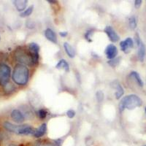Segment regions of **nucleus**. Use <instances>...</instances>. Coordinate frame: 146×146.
I'll use <instances>...</instances> for the list:
<instances>
[{
    "instance_id": "nucleus-1",
    "label": "nucleus",
    "mask_w": 146,
    "mask_h": 146,
    "mask_svg": "<svg viewBox=\"0 0 146 146\" xmlns=\"http://www.w3.org/2000/svg\"><path fill=\"white\" fill-rule=\"evenodd\" d=\"M29 78V70L27 66L18 64L14 67L12 79L15 84L18 86H26Z\"/></svg>"
},
{
    "instance_id": "nucleus-2",
    "label": "nucleus",
    "mask_w": 146,
    "mask_h": 146,
    "mask_svg": "<svg viewBox=\"0 0 146 146\" xmlns=\"http://www.w3.org/2000/svg\"><path fill=\"white\" fill-rule=\"evenodd\" d=\"M143 101L139 96L135 94H130L124 96L119 103L120 112H123L125 109L133 110L142 106Z\"/></svg>"
},
{
    "instance_id": "nucleus-3",
    "label": "nucleus",
    "mask_w": 146,
    "mask_h": 146,
    "mask_svg": "<svg viewBox=\"0 0 146 146\" xmlns=\"http://www.w3.org/2000/svg\"><path fill=\"white\" fill-rule=\"evenodd\" d=\"M14 56L17 62L19 64L28 66H34L33 59L32 55L29 50L23 49L22 48H19L14 52Z\"/></svg>"
},
{
    "instance_id": "nucleus-4",
    "label": "nucleus",
    "mask_w": 146,
    "mask_h": 146,
    "mask_svg": "<svg viewBox=\"0 0 146 146\" xmlns=\"http://www.w3.org/2000/svg\"><path fill=\"white\" fill-rule=\"evenodd\" d=\"M11 76V69L7 64L0 63V86H5L9 83Z\"/></svg>"
},
{
    "instance_id": "nucleus-5",
    "label": "nucleus",
    "mask_w": 146,
    "mask_h": 146,
    "mask_svg": "<svg viewBox=\"0 0 146 146\" xmlns=\"http://www.w3.org/2000/svg\"><path fill=\"white\" fill-rule=\"evenodd\" d=\"M29 51L32 55V59H33L34 65H36L38 63L39 61V51H40V47L36 43L32 42L29 45Z\"/></svg>"
},
{
    "instance_id": "nucleus-6",
    "label": "nucleus",
    "mask_w": 146,
    "mask_h": 146,
    "mask_svg": "<svg viewBox=\"0 0 146 146\" xmlns=\"http://www.w3.org/2000/svg\"><path fill=\"white\" fill-rule=\"evenodd\" d=\"M105 32L109 37L110 40L113 42H116L119 40L120 37L116 32L113 29V28L110 26H107L105 29Z\"/></svg>"
},
{
    "instance_id": "nucleus-7",
    "label": "nucleus",
    "mask_w": 146,
    "mask_h": 146,
    "mask_svg": "<svg viewBox=\"0 0 146 146\" xmlns=\"http://www.w3.org/2000/svg\"><path fill=\"white\" fill-rule=\"evenodd\" d=\"M105 54H106L107 58L110 60L115 58L118 55V49L116 46L113 44H110L109 45H108L105 49Z\"/></svg>"
},
{
    "instance_id": "nucleus-8",
    "label": "nucleus",
    "mask_w": 146,
    "mask_h": 146,
    "mask_svg": "<svg viewBox=\"0 0 146 146\" xmlns=\"http://www.w3.org/2000/svg\"><path fill=\"white\" fill-rule=\"evenodd\" d=\"M11 118L15 122L18 123H23L24 120H25V116L23 114L21 111H20L19 110H13V111L11 112Z\"/></svg>"
},
{
    "instance_id": "nucleus-9",
    "label": "nucleus",
    "mask_w": 146,
    "mask_h": 146,
    "mask_svg": "<svg viewBox=\"0 0 146 146\" xmlns=\"http://www.w3.org/2000/svg\"><path fill=\"white\" fill-rule=\"evenodd\" d=\"M133 46H134V42H133L132 39L130 38V37H128L123 41H121V43H120L121 50L125 52V53L129 52V50L131 48H132Z\"/></svg>"
},
{
    "instance_id": "nucleus-10",
    "label": "nucleus",
    "mask_w": 146,
    "mask_h": 146,
    "mask_svg": "<svg viewBox=\"0 0 146 146\" xmlns=\"http://www.w3.org/2000/svg\"><path fill=\"white\" fill-rule=\"evenodd\" d=\"M111 86L116 90L115 93V98H116L117 100L121 99V96H123V94H124V91H123V87L121 86V83H120L118 80H115V81H113V83H112Z\"/></svg>"
},
{
    "instance_id": "nucleus-11",
    "label": "nucleus",
    "mask_w": 146,
    "mask_h": 146,
    "mask_svg": "<svg viewBox=\"0 0 146 146\" xmlns=\"http://www.w3.org/2000/svg\"><path fill=\"white\" fill-rule=\"evenodd\" d=\"M138 47V51H137V56L138 58L141 62H143L145 59V53H146V48L145 45L143 43V41L140 40V41L137 44Z\"/></svg>"
},
{
    "instance_id": "nucleus-12",
    "label": "nucleus",
    "mask_w": 146,
    "mask_h": 146,
    "mask_svg": "<svg viewBox=\"0 0 146 146\" xmlns=\"http://www.w3.org/2000/svg\"><path fill=\"white\" fill-rule=\"evenodd\" d=\"M3 128L5 130H7V131L11 133H14V134H16L18 135V129H19V126L18 125H15L13 123H10L9 121H5L2 124Z\"/></svg>"
},
{
    "instance_id": "nucleus-13",
    "label": "nucleus",
    "mask_w": 146,
    "mask_h": 146,
    "mask_svg": "<svg viewBox=\"0 0 146 146\" xmlns=\"http://www.w3.org/2000/svg\"><path fill=\"white\" fill-rule=\"evenodd\" d=\"M47 131V124L46 123H42L40 127H38L37 129H35L34 131V137L36 138H40L42 137H43L45 135Z\"/></svg>"
},
{
    "instance_id": "nucleus-14",
    "label": "nucleus",
    "mask_w": 146,
    "mask_h": 146,
    "mask_svg": "<svg viewBox=\"0 0 146 146\" xmlns=\"http://www.w3.org/2000/svg\"><path fill=\"white\" fill-rule=\"evenodd\" d=\"M45 36L49 41L53 43H57V36L51 29H47L45 31Z\"/></svg>"
},
{
    "instance_id": "nucleus-15",
    "label": "nucleus",
    "mask_w": 146,
    "mask_h": 146,
    "mask_svg": "<svg viewBox=\"0 0 146 146\" xmlns=\"http://www.w3.org/2000/svg\"><path fill=\"white\" fill-rule=\"evenodd\" d=\"M27 0H15L13 1V4L15 7H16L18 11H24L27 9Z\"/></svg>"
},
{
    "instance_id": "nucleus-16",
    "label": "nucleus",
    "mask_w": 146,
    "mask_h": 146,
    "mask_svg": "<svg viewBox=\"0 0 146 146\" xmlns=\"http://www.w3.org/2000/svg\"><path fill=\"white\" fill-rule=\"evenodd\" d=\"M56 68L58 69V70H64L66 72L70 70V66H69L68 63L64 59L60 60L56 64Z\"/></svg>"
},
{
    "instance_id": "nucleus-17",
    "label": "nucleus",
    "mask_w": 146,
    "mask_h": 146,
    "mask_svg": "<svg viewBox=\"0 0 146 146\" xmlns=\"http://www.w3.org/2000/svg\"><path fill=\"white\" fill-rule=\"evenodd\" d=\"M64 48L65 51H66V54L69 56V57H70V58H74L75 57V50H74V48H72V45H70L68 42H64Z\"/></svg>"
},
{
    "instance_id": "nucleus-18",
    "label": "nucleus",
    "mask_w": 146,
    "mask_h": 146,
    "mask_svg": "<svg viewBox=\"0 0 146 146\" xmlns=\"http://www.w3.org/2000/svg\"><path fill=\"white\" fill-rule=\"evenodd\" d=\"M129 76L131 77V78H132L133 79L136 81V83H137V85L139 86L140 87L143 86L144 83H143V81L142 80L141 78H140L139 75L138 74V72H137L135 71H132L131 73H130Z\"/></svg>"
},
{
    "instance_id": "nucleus-19",
    "label": "nucleus",
    "mask_w": 146,
    "mask_h": 146,
    "mask_svg": "<svg viewBox=\"0 0 146 146\" xmlns=\"http://www.w3.org/2000/svg\"><path fill=\"white\" fill-rule=\"evenodd\" d=\"M3 89L4 91H5V94H10L13 93L14 91L15 90V87L13 83H10L9 82L8 83L5 85V86H3Z\"/></svg>"
},
{
    "instance_id": "nucleus-20",
    "label": "nucleus",
    "mask_w": 146,
    "mask_h": 146,
    "mask_svg": "<svg viewBox=\"0 0 146 146\" xmlns=\"http://www.w3.org/2000/svg\"><path fill=\"white\" fill-rule=\"evenodd\" d=\"M33 9H34V7L33 6H30V7H29L28 8L26 9L24 11H23L21 13L20 16L22 17V18H25V17H27V16H29L32 13V12H33Z\"/></svg>"
},
{
    "instance_id": "nucleus-21",
    "label": "nucleus",
    "mask_w": 146,
    "mask_h": 146,
    "mask_svg": "<svg viewBox=\"0 0 146 146\" xmlns=\"http://www.w3.org/2000/svg\"><path fill=\"white\" fill-rule=\"evenodd\" d=\"M129 24L131 29H135L137 27V19L135 16H131L129 19Z\"/></svg>"
},
{
    "instance_id": "nucleus-22",
    "label": "nucleus",
    "mask_w": 146,
    "mask_h": 146,
    "mask_svg": "<svg viewBox=\"0 0 146 146\" xmlns=\"http://www.w3.org/2000/svg\"><path fill=\"white\" fill-rule=\"evenodd\" d=\"M48 115V112L45 109H40L38 111V116L40 117L41 119H44Z\"/></svg>"
},
{
    "instance_id": "nucleus-23",
    "label": "nucleus",
    "mask_w": 146,
    "mask_h": 146,
    "mask_svg": "<svg viewBox=\"0 0 146 146\" xmlns=\"http://www.w3.org/2000/svg\"><path fill=\"white\" fill-rule=\"evenodd\" d=\"M96 100L99 102H102L104 100V93L102 91H98L96 94Z\"/></svg>"
},
{
    "instance_id": "nucleus-24",
    "label": "nucleus",
    "mask_w": 146,
    "mask_h": 146,
    "mask_svg": "<svg viewBox=\"0 0 146 146\" xmlns=\"http://www.w3.org/2000/svg\"><path fill=\"white\" fill-rule=\"evenodd\" d=\"M108 63L111 66H115L118 63H119V58H113V59L110 60V61H108Z\"/></svg>"
},
{
    "instance_id": "nucleus-25",
    "label": "nucleus",
    "mask_w": 146,
    "mask_h": 146,
    "mask_svg": "<svg viewBox=\"0 0 146 146\" xmlns=\"http://www.w3.org/2000/svg\"><path fill=\"white\" fill-rule=\"evenodd\" d=\"M92 34H93V32L91 30H89V31H88V32H86V34H85V38L86 39L88 42H91V37Z\"/></svg>"
},
{
    "instance_id": "nucleus-26",
    "label": "nucleus",
    "mask_w": 146,
    "mask_h": 146,
    "mask_svg": "<svg viewBox=\"0 0 146 146\" xmlns=\"http://www.w3.org/2000/svg\"><path fill=\"white\" fill-rule=\"evenodd\" d=\"M66 115H67V116L70 118H72L75 117V112L73 110H69L68 111L66 112Z\"/></svg>"
},
{
    "instance_id": "nucleus-27",
    "label": "nucleus",
    "mask_w": 146,
    "mask_h": 146,
    "mask_svg": "<svg viewBox=\"0 0 146 146\" xmlns=\"http://www.w3.org/2000/svg\"><path fill=\"white\" fill-rule=\"evenodd\" d=\"M26 26H27V27H28L29 29L35 28V24H34V23L31 20L27 21V23H26Z\"/></svg>"
},
{
    "instance_id": "nucleus-28",
    "label": "nucleus",
    "mask_w": 146,
    "mask_h": 146,
    "mask_svg": "<svg viewBox=\"0 0 146 146\" xmlns=\"http://www.w3.org/2000/svg\"><path fill=\"white\" fill-rule=\"evenodd\" d=\"M142 2H142L141 0H136V1H135V7H136L137 9L139 8L142 5Z\"/></svg>"
},
{
    "instance_id": "nucleus-29",
    "label": "nucleus",
    "mask_w": 146,
    "mask_h": 146,
    "mask_svg": "<svg viewBox=\"0 0 146 146\" xmlns=\"http://www.w3.org/2000/svg\"><path fill=\"white\" fill-rule=\"evenodd\" d=\"M55 146H61L62 145V140L61 139H56L55 140Z\"/></svg>"
},
{
    "instance_id": "nucleus-30",
    "label": "nucleus",
    "mask_w": 146,
    "mask_h": 146,
    "mask_svg": "<svg viewBox=\"0 0 146 146\" xmlns=\"http://www.w3.org/2000/svg\"><path fill=\"white\" fill-rule=\"evenodd\" d=\"M41 146H55V144L54 143H47L43 145H41Z\"/></svg>"
},
{
    "instance_id": "nucleus-31",
    "label": "nucleus",
    "mask_w": 146,
    "mask_h": 146,
    "mask_svg": "<svg viewBox=\"0 0 146 146\" xmlns=\"http://www.w3.org/2000/svg\"><path fill=\"white\" fill-rule=\"evenodd\" d=\"M60 35L62 36H66L67 35V32H60Z\"/></svg>"
},
{
    "instance_id": "nucleus-32",
    "label": "nucleus",
    "mask_w": 146,
    "mask_h": 146,
    "mask_svg": "<svg viewBox=\"0 0 146 146\" xmlns=\"http://www.w3.org/2000/svg\"><path fill=\"white\" fill-rule=\"evenodd\" d=\"M49 3H51V4H54V3H56V1H52V0H48V1Z\"/></svg>"
},
{
    "instance_id": "nucleus-33",
    "label": "nucleus",
    "mask_w": 146,
    "mask_h": 146,
    "mask_svg": "<svg viewBox=\"0 0 146 146\" xmlns=\"http://www.w3.org/2000/svg\"><path fill=\"white\" fill-rule=\"evenodd\" d=\"M8 146H18V145H16L15 144H10Z\"/></svg>"
},
{
    "instance_id": "nucleus-34",
    "label": "nucleus",
    "mask_w": 146,
    "mask_h": 146,
    "mask_svg": "<svg viewBox=\"0 0 146 146\" xmlns=\"http://www.w3.org/2000/svg\"><path fill=\"white\" fill-rule=\"evenodd\" d=\"M145 114H146V107L145 108Z\"/></svg>"
},
{
    "instance_id": "nucleus-35",
    "label": "nucleus",
    "mask_w": 146,
    "mask_h": 146,
    "mask_svg": "<svg viewBox=\"0 0 146 146\" xmlns=\"http://www.w3.org/2000/svg\"><path fill=\"white\" fill-rule=\"evenodd\" d=\"M143 146H146V145H143Z\"/></svg>"
}]
</instances>
